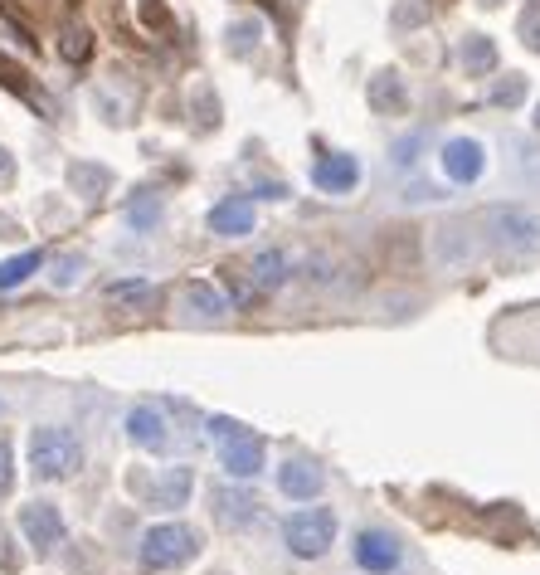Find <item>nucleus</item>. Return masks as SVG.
Masks as SVG:
<instances>
[{"mask_svg": "<svg viewBox=\"0 0 540 575\" xmlns=\"http://www.w3.org/2000/svg\"><path fill=\"white\" fill-rule=\"evenodd\" d=\"M15 176V161H10V152H0V186Z\"/></svg>", "mask_w": 540, "mask_h": 575, "instance_id": "obj_30", "label": "nucleus"}, {"mask_svg": "<svg viewBox=\"0 0 540 575\" xmlns=\"http://www.w3.org/2000/svg\"><path fill=\"white\" fill-rule=\"evenodd\" d=\"M370 103L380 108V113H404V88H399V78L395 74H380V78H370Z\"/></svg>", "mask_w": 540, "mask_h": 575, "instance_id": "obj_20", "label": "nucleus"}, {"mask_svg": "<svg viewBox=\"0 0 540 575\" xmlns=\"http://www.w3.org/2000/svg\"><path fill=\"white\" fill-rule=\"evenodd\" d=\"M69 186L83 195V200H103V195L112 191V171L98 166V161H78L69 171Z\"/></svg>", "mask_w": 540, "mask_h": 575, "instance_id": "obj_17", "label": "nucleus"}, {"mask_svg": "<svg viewBox=\"0 0 540 575\" xmlns=\"http://www.w3.org/2000/svg\"><path fill=\"white\" fill-rule=\"evenodd\" d=\"M20 532L39 556H49L54 546H64V517L54 502H30V507H20Z\"/></svg>", "mask_w": 540, "mask_h": 575, "instance_id": "obj_8", "label": "nucleus"}, {"mask_svg": "<svg viewBox=\"0 0 540 575\" xmlns=\"http://www.w3.org/2000/svg\"><path fill=\"white\" fill-rule=\"evenodd\" d=\"M108 298L122 307H137V303H146V298H156V288H151L146 278H127V283H112Z\"/></svg>", "mask_w": 540, "mask_h": 575, "instance_id": "obj_23", "label": "nucleus"}, {"mask_svg": "<svg viewBox=\"0 0 540 575\" xmlns=\"http://www.w3.org/2000/svg\"><path fill=\"white\" fill-rule=\"evenodd\" d=\"M219 463H224V473L229 478H258L263 473V439L258 434H234V439H224L219 444Z\"/></svg>", "mask_w": 540, "mask_h": 575, "instance_id": "obj_11", "label": "nucleus"}, {"mask_svg": "<svg viewBox=\"0 0 540 575\" xmlns=\"http://www.w3.org/2000/svg\"><path fill=\"white\" fill-rule=\"evenodd\" d=\"M195 551H200V532L185 522H156L142 532V546H137L146 571H176L185 561H195Z\"/></svg>", "mask_w": 540, "mask_h": 575, "instance_id": "obj_2", "label": "nucleus"}, {"mask_svg": "<svg viewBox=\"0 0 540 575\" xmlns=\"http://www.w3.org/2000/svg\"><path fill=\"white\" fill-rule=\"evenodd\" d=\"M283 541H288V551L297 561H317L336 541V512L331 507H302V512H292L288 522H283Z\"/></svg>", "mask_w": 540, "mask_h": 575, "instance_id": "obj_4", "label": "nucleus"}, {"mask_svg": "<svg viewBox=\"0 0 540 575\" xmlns=\"http://www.w3.org/2000/svg\"><path fill=\"white\" fill-rule=\"evenodd\" d=\"M351 556H356L360 571H370V575H395L399 561H404L399 541L390 537L385 527H360V532H356V546H351Z\"/></svg>", "mask_w": 540, "mask_h": 575, "instance_id": "obj_6", "label": "nucleus"}, {"mask_svg": "<svg viewBox=\"0 0 540 575\" xmlns=\"http://www.w3.org/2000/svg\"><path fill=\"white\" fill-rule=\"evenodd\" d=\"M210 502H215V522L229 527V532H249L253 522L263 517V507H258V498L249 488H215Z\"/></svg>", "mask_w": 540, "mask_h": 575, "instance_id": "obj_10", "label": "nucleus"}, {"mask_svg": "<svg viewBox=\"0 0 540 575\" xmlns=\"http://www.w3.org/2000/svg\"><path fill=\"white\" fill-rule=\"evenodd\" d=\"M210 434H215L219 444H224V439H234V434H244V424H239V420H224V415H215V420H210Z\"/></svg>", "mask_w": 540, "mask_h": 575, "instance_id": "obj_29", "label": "nucleus"}, {"mask_svg": "<svg viewBox=\"0 0 540 575\" xmlns=\"http://www.w3.org/2000/svg\"><path fill=\"white\" fill-rule=\"evenodd\" d=\"M463 64H468V74H487L492 64H497V44L482 35H468V44H463Z\"/></svg>", "mask_w": 540, "mask_h": 575, "instance_id": "obj_22", "label": "nucleus"}, {"mask_svg": "<svg viewBox=\"0 0 540 575\" xmlns=\"http://www.w3.org/2000/svg\"><path fill=\"white\" fill-rule=\"evenodd\" d=\"M419 147H424V137H404L395 147V166H414V161H419V156H414Z\"/></svg>", "mask_w": 540, "mask_h": 575, "instance_id": "obj_28", "label": "nucleus"}, {"mask_svg": "<svg viewBox=\"0 0 540 575\" xmlns=\"http://www.w3.org/2000/svg\"><path fill=\"white\" fill-rule=\"evenodd\" d=\"M83 468V444L64 424H44L30 434V473L39 483H64Z\"/></svg>", "mask_w": 540, "mask_h": 575, "instance_id": "obj_1", "label": "nucleus"}, {"mask_svg": "<svg viewBox=\"0 0 540 575\" xmlns=\"http://www.w3.org/2000/svg\"><path fill=\"white\" fill-rule=\"evenodd\" d=\"M35 269H39V254H35V249H30V254H15V259H5V264H0V293L20 288V283H25V278H30Z\"/></svg>", "mask_w": 540, "mask_h": 575, "instance_id": "obj_21", "label": "nucleus"}, {"mask_svg": "<svg viewBox=\"0 0 540 575\" xmlns=\"http://www.w3.org/2000/svg\"><path fill=\"white\" fill-rule=\"evenodd\" d=\"M521 98H526V78H506V83H497V93H492V103H502V108L521 103Z\"/></svg>", "mask_w": 540, "mask_h": 575, "instance_id": "obj_25", "label": "nucleus"}, {"mask_svg": "<svg viewBox=\"0 0 540 575\" xmlns=\"http://www.w3.org/2000/svg\"><path fill=\"white\" fill-rule=\"evenodd\" d=\"M83 278V259L78 254H59L54 259V288H73Z\"/></svg>", "mask_w": 540, "mask_h": 575, "instance_id": "obj_24", "label": "nucleus"}, {"mask_svg": "<svg viewBox=\"0 0 540 575\" xmlns=\"http://www.w3.org/2000/svg\"><path fill=\"white\" fill-rule=\"evenodd\" d=\"M443 176L453 181V186H472L482 171H487V152H482V142L477 137H453V142H443Z\"/></svg>", "mask_w": 540, "mask_h": 575, "instance_id": "obj_9", "label": "nucleus"}, {"mask_svg": "<svg viewBox=\"0 0 540 575\" xmlns=\"http://www.w3.org/2000/svg\"><path fill=\"white\" fill-rule=\"evenodd\" d=\"M127 439L137 449L166 454L171 449V415H166V405H132L127 410Z\"/></svg>", "mask_w": 540, "mask_h": 575, "instance_id": "obj_7", "label": "nucleus"}, {"mask_svg": "<svg viewBox=\"0 0 540 575\" xmlns=\"http://www.w3.org/2000/svg\"><path fill=\"white\" fill-rule=\"evenodd\" d=\"M253 288H263V293H273V288H283L292 278V259L283 254V249H263V254H253Z\"/></svg>", "mask_w": 540, "mask_h": 575, "instance_id": "obj_16", "label": "nucleus"}, {"mask_svg": "<svg viewBox=\"0 0 540 575\" xmlns=\"http://www.w3.org/2000/svg\"><path fill=\"white\" fill-rule=\"evenodd\" d=\"M190 488H195V473H190V468H166V473L151 483V507L176 512V507L190 502Z\"/></svg>", "mask_w": 540, "mask_h": 575, "instance_id": "obj_15", "label": "nucleus"}, {"mask_svg": "<svg viewBox=\"0 0 540 575\" xmlns=\"http://www.w3.org/2000/svg\"><path fill=\"white\" fill-rule=\"evenodd\" d=\"M482 230L506 254H536L540 249V215L526 205H492L482 215Z\"/></svg>", "mask_w": 540, "mask_h": 575, "instance_id": "obj_3", "label": "nucleus"}, {"mask_svg": "<svg viewBox=\"0 0 540 575\" xmlns=\"http://www.w3.org/2000/svg\"><path fill=\"white\" fill-rule=\"evenodd\" d=\"M312 186L326 191V195H351L360 186V161L356 156H346V152L322 156V161L312 166Z\"/></svg>", "mask_w": 540, "mask_h": 575, "instance_id": "obj_12", "label": "nucleus"}, {"mask_svg": "<svg viewBox=\"0 0 540 575\" xmlns=\"http://www.w3.org/2000/svg\"><path fill=\"white\" fill-rule=\"evenodd\" d=\"M122 215H127V225H132V230H156V220L166 215V205H161L151 191H142V195H132V200H127V210H122Z\"/></svg>", "mask_w": 540, "mask_h": 575, "instance_id": "obj_18", "label": "nucleus"}, {"mask_svg": "<svg viewBox=\"0 0 540 575\" xmlns=\"http://www.w3.org/2000/svg\"><path fill=\"white\" fill-rule=\"evenodd\" d=\"M15 488V459H10V444L0 439V498Z\"/></svg>", "mask_w": 540, "mask_h": 575, "instance_id": "obj_27", "label": "nucleus"}, {"mask_svg": "<svg viewBox=\"0 0 540 575\" xmlns=\"http://www.w3.org/2000/svg\"><path fill=\"white\" fill-rule=\"evenodd\" d=\"M278 488H283V498H292V502H312V498H322L326 473L307 459H288L278 468Z\"/></svg>", "mask_w": 540, "mask_h": 575, "instance_id": "obj_13", "label": "nucleus"}, {"mask_svg": "<svg viewBox=\"0 0 540 575\" xmlns=\"http://www.w3.org/2000/svg\"><path fill=\"white\" fill-rule=\"evenodd\" d=\"M482 5H497V0H482Z\"/></svg>", "mask_w": 540, "mask_h": 575, "instance_id": "obj_31", "label": "nucleus"}, {"mask_svg": "<svg viewBox=\"0 0 540 575\" xmlns=\"http://www.w3.org/2000/svg\"><path fill=\"white\" fill-rule=\"evenodd\" d=\"M429 254L438 269H468V264L482 259V239L468 225H438L429 239Z\"/></svg>", "mask_w": 540, "mask_h": 575, "instance_id": "obj_5", "label": "nucleus"}, {"mask_svg": "<svg viewBox=\"0 0 540 575\" xmlns=\"http://www.w3.org/2000/svg\"><path fill=\"white\" fill-rule=\"evenodd\" d=\"M253 44H258V20H244L239 30H229V49H239V54H249Z\"/></svg>", "mask_w": 540, "mask_h": 575, "instance_id": "obj_26", "label": "nucleus"}, {"mask_svg": "<svg viewBox=\"0 0 540 575\" xmlns=\"http://www.w3.org/2000/svg\"><path fill=\"white\" fill-rule=\"evenodd\" d=\"M185 307H190V312H200V317H224V312H229L224 293L210 288V283H190V288H185Z\"/></svg>", "mask_w": 540, "mask_h": 575, "instance_id": "obj_19", "label": "nucleus"}, {"mask_svg": "<svg viewBox=\"0 0 540 575\" xmlns=\"http://www.w3.org/2000/svg\"><path fill=\"white\" fill-rule=\"evenodd\" d=\"M253 225H258V210H253L249 195H229L210 210V230L224 239H244V234H253Z\"/></svg>", "mask_w": 540, "mask_h": 575, "instance_id": "obj_14", "label": "nucleus"}, {"mask_svg": "<svg viewBox=\"0 0 540 575\" xmlns=\"http://www.w3.org/2000/svg\"><path fill=\"white\" fill-rule=\"evenodd\" d=\"M536 127H540V117H536Z\"/></svg>", "mask_w": 540, "mask_h": 575, "instance_id": "obj_32", "label": "nucleus"}]
</instances>
